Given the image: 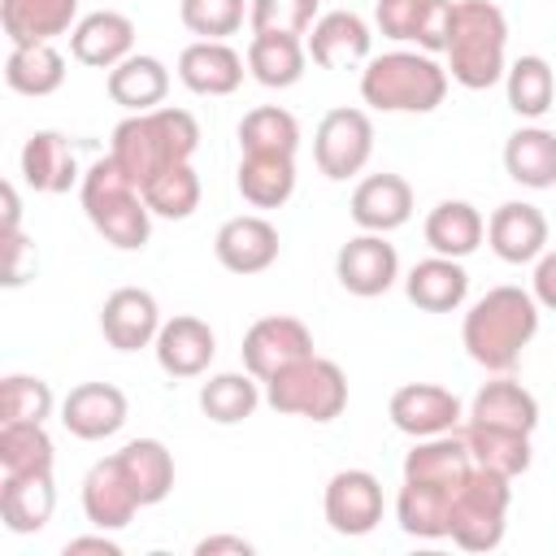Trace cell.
<instances>
[{
    "label": "cell",
    "mask_w": 556,
    "mask_h": 556,
    "mask_svg": "<svg viewBox=\"0 0 556 556\" xmlns=\"http://www.w3.org/2000/svg\"><path fill=\"white\" fill-rule=\"evenodd\" d=\"M56 395L35 374H4L0 378V421H48Z\"/></svg>",
    "instance_id": "obj_43"
},
{
    "label": "cell",
    "mask_w": 556,
    "mask_h": 556,
    "mask_svg": "<svg viewBox=\"0 0 556 556\" xmlns=\"http://www.w3.org/2000/svg\"><path fill=\"white\" fill-rule=\"evenodd\" d=\"M235 187L252 208H282L295 191V156H287V152H243Z\"/></svg>",
    "instance_id": "obj_30"
},
{
    "label": "cell",
    "mask_w": 556,
    "mask_h": 556,
    "mask_svg": "<svg viewBox=\"0 0 556 556\" xmlns=\"http://www.w3.org/2000/svg\"><path fill=\"white\" fill-rule=\"evenodd\" d=\"M243 56H248V74L274 91L295 87L304 78V65H308L304 35H252Z\"/></svg>",
    "instance_id": "obj_36"
},
{
    "label": "cell",
    "mask_w": 556,
    "mask_h": 556,
    "mask_svg": "<svg viewBox=\"0 0 556 556\" xmlns=\"http://www.w3.org/2000/svg\"><path fill=\"white\" fill-rule=\"evenodd\" d=\"M404 295L421 313H456L469 295V274L456 256H426L404 274Z\"/></svg>",
    "instance_id": "obj_26"
},
{
    "label": "cell",
    "mask_w": 556,
    "mask_h": 556,
    "mask_svg": "<svg viewBox=\"0 0 556 556\" xmlns=\"http://www.w3.org/2000/svg\"><path fill=\"white\" fill-rule=\"evenodd\" d=\"M321 0H252L248 26L252 35H308V26L321 17Z\"/></svg>",
    "instance_id": "obj_45"
},
{
    "label": "cell",
    "mask_w": 556,
    "mask_h": 556,
    "mask_svg": "<svg viewBox=\"0 0 556 556\" xmlns=\"http://www.w3.org/2000/svg\"><path fill=\"white\" fill-rule=\"evenodd\" d=\"M248 9H252V0H182L178 17L200 39H230V35H239Z\"/></svg>",
    "instance_id": "obj_44"
},
{
    "label": "cell",
    "mask_w": 556,
    "mask_h": 556,
    "mask_svg": "<svg viewBox=\"0 0 556 556\" xmlns=\"http://www.w3.org/2000/svg\"><path fill=\"white\" fill-rule=\"evenodd\" d=\"M113 456H117V465H122V473H126V482L143 508L161 504L174 491V456L161 439H130Z\"/></svg>",
    "instance_id": "obj_34"
},
{
    "label": "cell",
    "mask_w": 556,
    "mask_h": 556,
    "mask_svg": "<svg viewBox=\"0 0 556 556\" xmlns=\"http://www.w3.org/2000/svg\"><path fill=\"white\" fill-rule=\"evenodd\" d=\"M352 222L374 235H391L413 217V187L400 174H369L352 191Z\"/></svg>",
    "instance_id": "obj_23"
},
{
    "label": "cell",
    "mask_w": 556,
    "mask_h": 556,
    "mask_svg": "<svg viewBox=\"0 0 556 556\" xmlns=\"http://www.w3.org/2000/svg\"><path fill=\"white\" fill-rule=\"evenodd\" d=\"M452 495H456V486L404 478V486L395 495V521H400V530L413 534V539H447Z\"/></svg>",
    "instance_id": "obj_35"
},
{
    "label": "cell",
    "mask_w": 556,
    "mask_h": 556,
    "mask_svg": "<svg viewBox=\"0 0 556 556\" xmlns=\"http://www.w3.org/2000/svg\"><path fill=\"white\" fill-rule=\"evenodd\" d=\"M426 243L439 256H456L465 261L469 252H478V243L486 239V217L469 204V200H439L426 213Z\"/></svg>",
    "instance_id": "obj_32"
},
{
    "label": "cell",
    "mask_w": 556,
    "mask_h": 556,
    "mask_svg": "<svg viewBox=\"0 0 556 556\" xmlns=\"http://www.w3.org/2000/svg\"><path fill=\"white\" fill-rule=\"evenodd\" d=\"M486 243L504 265H534L547 252V217L526 200H504L486 217Z\"/></svg>",
    "instance_id": "obj_17"
},
{
    "label": "cell",
    "mask_w": 556,
    "mask_h": 556,
    "mask_svg": "<svg viewBox=\"0 0 556 556\" xmlns=\"http://www.w3.org/2000/svg\"><path fill=\"white\" fill-rule=\"evenodd\" d=\"M143 200H148L152 217L187 222L200 208V174L191 169V161L187 165H169L152 182H143Z\"/></svg>",
    "instance_id": "obj_42"
},
{
    "label": "cell",
    "mask_w": 556,
    "mask_h": 556,
    "mask_svg": "<svg viewBox=\"0 0 556 556\" xmlns=\"http://www.w3.org/2000/svg\"><path fill=\"white\" fill-rule=\"evenodd\" d=\"M300 148V122L282 104H261L239 122V152H287Z\"/></svg>",
    "instance_id": "obj_40"
},
{
    "label": "cell",
    "mask_w": 556,
    "mask_h": 556,
    "mask_svg": "<svg viewBox=\"0 0 556 556\" xmlns=\"http://www.w3.org/2000/svg\"><path fill=\"white\" fill-rule=\"evenodd\" d=\"M239 356H243V369L265 382V378H274L278 369H287V365L313 356V330H308L300 317H291V313L256 317V321L248 326V334H243Z\"/></svg>",
    "instance_id": "obj_9"
},
{
    "label": "cell",
    "mask_w": 556,
    "mask_h": 556,
    "mask_svg": "<svg viewBox=\"0 0 556 556\" xmlns=\"http://www.w3.org/2000/svg\"><path fill=\"white\" fill-rule=\"evenodd\" d=\"M104 87H109V100L122 104L126 113H148V109H161V100L169 96V70L161 56L130 52L109 70Z\"/></svg>",
    "instance_id": "obj_28"
},
{
    "label": "cell",
    "mask_w": 556,
    "mask_h": 556,
    "mask_svg": "<svg viewBox=\"0 0 556 556\" xmlns=\"http://www.w3.org/2000/svg\"><path fill=\"white\" fill-rule=\"evenodd\" d=\"M534 334H539V300L513 282L478 295L460 321V343L469 361L491 374H513Z\"/></svg>",
    "instance_id": "obj_1"
},
{
    "label": "cell",
    "mask_w": 556,
    "mask_h": 556,
    "mask_svg": "<svg viewBox=\"0 0 556 556\" xmlns=\"http://www.w3.org/2000/svg\"><path fill=\"white\" fill-rule=\"evenodd\" d=\"M261 387H265V382L252 378L248 369H243V374H213V378L200 387V413H204L208 421H217V426H239V421H248V417L256 413V404L265 400Z\"/></svg>",
    "instance_id": "obj_38"
},
{
    "label": "cell",
    "mask_w": 556,
    "mask_h": 556,
    "mask_svg": "<svg viewBox=\"0 0 556 556\" xmlns=\"http://www.w3.org/2000/svg\"><path fill=\"white\" fill-rule=\"evenodd\" d=\"M4 243V287H22L26 278H35V243L22 230L0 235Z\"/></svg>",
    "instance_id": "obj_46"
},
{
    "label": "cell",
    "mask_w": 556,
    "mask_h": 556,
    "mask_svg": "<svg viewBox=\"0 0 556 556\" xmlns=\"http://www.w3.org/2000/svg\"><path fill=\"white\" fill-rule=\"evenodd\" d=\"M152 352H156V365L169 378H200L217 356V334H213V326L204 317L178 313V317L161 321Z\"/></svg>",
    "instance_id": "obj_20"
},
{
    "label": "cell",
    "mask_w": 556,
    "mask_h": 556,
    "mask_svg": "<svg viewBox=\"0 0 556 556\" xmlns=\"http://www.w3.org/2000/svg\"><path fill=\"white\" fill-rule=\"evenodd\" d=\"M369 22L352 9H330L321 13L308 35H304V48L308 56L321 65V70H352V65H365L369 61Z\"/></svg>",
    "instance_id": "obj_18"
},
{
    "label": "cell",
    "mask_w": 556,
    "mask_h": 556,
    "mask_svg": "<svg viewBox=\"0 0 556 556\" xmlns=\"http://www.w3.org/2000/svg\"><path fill=\"white\" fill-rule=\"evenodd\" d=\"M56 452L43 421H0V469L4 473H39L52 469Z\"/></svg>",
    "instance_id": "obj_41"
},
{
    "label": "cell",
    "mask_w": 556,
    "mask_h": 556,
    "mask_svg": "<svg viewBox=\"0 0 556 556\" xmlns=\"http://www.w3.org/2000/svg\"><path fill=\"white\" fill-rule=\"evenodd\" d=\"M9 43H52L78 26V0H0Z\"/></svg>",
    "instance_id": "obj_27"
},
{
    "label": "cell",
    "mask_w": 556,
    "mask_h": 556,
    "mask_svg": "<svg viewBox=\"0 0 556 556\" xmlns=\"http://www.w3.org/2000/svg\"><path fill=\"white\" fill-rule=\"evenodd\" d=\"M456 434L465 439L473 465L495 469V473H504V478H521V473L530 469V460H534L530 434H521V430H504V426H486V421H469V417H465Z\"/></svg>",
    "instance_id": "obj_31"
},
{
    "label": "cell",
    "mask_w": 556,
    "mask_h": 556,
    "mask_svg": "<svg viewBox=\"0 0 556 556\" xmlns=\"http://www.w3.org/2000/svg\"><path fill=\"white\" fill-rule=\"evenodd\" d=\"M265 404L282 417L334 421L348 408V374L330 356H304L274 378H265Z\"/></svg>",
    "instance_id": "obj_7"
},
{
    "label": "cell",
    "mask_w": 556,
    "mask_h": 556,
    "mask_svg": "<svg viewBox=\"0 0 556 556\" xmlns=\"http://www.w3.org/2000/svg\"><path fill=\"white\" fill-rule=\"evenodd\" d=\"M469 421H486V426H504V430H521L534 434L539 426V400L508 374L482 382L469 400Z\"/></svg>",
    "instance_id": "obj_29"
},
{
    "label": "cell",
    "mask_w": 556,
    "mask_h": 556,
    "mask_svg": "<svg viewBox=\"0 0 556 556\" xmlns=\"http://www.w3.org/2000/svg\"><path fill=\"white\" fill-rule=\"evenodd\" d=\"M78 200L87 222L104 235V243L122 248V252H139L152 235V208L143 200V191L126 178V169L113 156H100L83 169L78 182Z\"/></svg>",
    "instance_id": "obj_4"
},
{
    "label": "cell",
    "mask_w": 556,
    "mask_h": 556,
    "mask_svg": "<svg viewBox=\"0 0 556 556\" xmlns=\"http://www.w3.org/2000/svg\"><path fill=\"white\" fill-rule=\"evenodd\" d=\"M504 91H508V109L517 117L539 122L547 109H556V74L543 56H517L504 70Z\"/></svg>",
    "instance_id": "obj_39"
},
{
    "label": "cell",
    "mask_w": 556,
    "mask_h": 556,
    "mask_svg": "<svg viewBox=\"0 0 556 556\" xmlns=\"http://www.w3.org/2000/svg\"><path fill=\"white\" fill-rule=\"evenodd\" d=\"M504 169L513 182L530 191L556 187V130L547 126H521L504 139Z\"/></svg>",
    "instance_id": "obj_33"
},
{
    "label": "cell",
    "mask_w": 556,
    "mask_h": 556,
    "mask_svg": "<svg viewBox=\"0 0 556 556\" xmlns=\"http://www.w3.org/2000/svg\"><path fill=\"white\" fill-rule=\"evenodd\" d=\"M334 278H339V287L348 295H361V300L387 295L395 287V278H400V252H395V243H387V235L361 230L339 248Z\"/></svg>",
    "instance_id": "obj_10"
},
{
    "label": "cell",
    "mask_w": 556,
    "mask_h": 556,
    "mask_svg": "<svg viewBox=\"0 0 556 556\" xmlns=\"http://www.w3.org/2000/svg\"><path fill=\"white\" fill-rule=\"evenodd\" d=\"M374 156V122L365 109H330L313 135V161L330 182L356 178Z\"/></svg>",
    "instance_id": "obj_8"
},
{
    "label": "cell",
    "mask_w": 556,
    "mask_h": 556,
    "mask_svg": "<svg viewBox=\"0 0 556 556\" xmlns=\"http://www.w3.org/2000/svg\"><path fill=\"white\" fill-rule=\"evenodd\" d=\"M387 417H391V426H395L400 434H408V439H430V434H452V430H460L465 408H460V400H456L447 387H439V382H404V387H395V395H391V404H387Z\"/></svg>",
    "instance_id": "obj_11"
},
{
    "label": "cell",
    "mask_w": 556,
    "mask_h": 556,
    "mask_svg": "<svg viewBox=\"0 0 556 556\" xmlns=\"http://www.w3.org/2000/svg\"><path fill=\"white\" fill-rule=\"evenodd\" d=\"M126 417H130V400L113 382H78L61 400V426L87 443L117 434L126 426Z\"/></svg>",
    "instance_id": "obj_15"
},
{
    "label": "cell",
    "mask_w": 556,
    "mask_h": 556,
    "mask_svg": "<svg viewBox=\"0 0 556 556\" xmlns=\"http://www.w3.org/2000/svg\"><path fill=\"white\" fill-rule=\"evenodd\" d=\"M278 248H282L278 226L269 217H261V213H239V217L222 222L217 235H213V252H217L222 269L243 274V278L248 274H265L278 261Z\"/></svg>",
    "instance_id": "obj_14"
},
{
    "label": "cell",
    "mask_w": 556,
    "mask_h": 556,
    "mask_svg": "<svg viewBox=\"0 0 556 556\" xmlns=\"http://www.w3.org/2000/svg\"><path fill=\"white\" fill-rule=\"evenodd\" d=\"M135 52V22L117 9H96L70 30V56L91 70H113Z\"/></svg>",
    "instance_id": "obj_21"
},
{
    "label": "cell",
    "mask_w": 556,
    "mask_h": 556,
    "mask_svg": "<svg viewBox=\"0 0 556 556\" xmlns=\"http://www.w3.org/2000/svg\"><path fill=\"white\" fill-rule=\"evenodd\" d=\"M4 83L17 96H52L65 83V56L56 43H13L4 61Z\"/></svg>",
    "instance_id": "obj_37"
},
{
    "label": "cell",
    "mask_w": 556,
    "mask_h": 556,
    "mask_svg": "<svg viewBox=\"0 0 556 556\" xmlns=\"http://www.w3.org/2000/svg\"><path fill=\"white\" fill-rule=\"evenodd\" d=\"M508 504H513V478L473 465L465 482L452 495L447 513V539L460 552H491L504 543L508 530Z\"/></svg>",
    "instance_id": "obj_6"
},
{
    "label": "cell",
    "mask_w": 556,
    "mask_h": 556,
    "mask_svg": "<svg viewBox=\"0 0 556 556\" xmlns=\"http://www.w3.org/2000/svg\"><path fill=\"white\" fill-rule=\"evenodd\" d=\"M248 74V56H239L226 39H191L178 52V83L195 96H235Z\"/></svg>",
    "instance_id": "obj_19"
},
{
    "label": "cell",
    "mask_w": 556,
    "mask_h": 556,
    "mask_svg": "<svg viewBox=\"0 0 556 556\" xmlns=\"http://www.w3.org/2000/svg\"><path fill=\"white\" fill-rule=\"evenodd\" d=\"M456 0H378L374 22L395 43H417V52H443L452 35Z\"/></svg>",
    "instance_id": "obj_12"
},
{
    "label": "cell",
    "mask_w": 556,
    "mask_h": 556,
    "mask_svg": "<svg viewBox=\"0 0 556 556\" xmlns=\"http://www.w3.org/2000/svg\"><path fill=\"white\" fill-rule=\"evenodd\" d=\"M78 552L122 556V543H117V539H109V530H100V534H78V539H70V543H65V556H78Z\"/></svg>",
    "instance_id": "obj_49"
},
{
    "label": "cell",
    "mask_w": 556,
    "mask_h": 556,
    "mask_svg": "<svg viewBox=\"0 0 556 556\" xmlns=\"http://www.w3.org/2000/svg\"><path fill=\"white\" fill-rule=\"evenodd\" d=\"M530 295L539 300V308L556 313V248H547V252L534 261V274H530Z\"/></svg>",
    "instance_id": "obj_47"
},
{
    "label": "cell",
    "mask_w": 556,
    "mask_h": 556,
    "mask_svg": "<svg viewBox=\"0 0 556 556\" xmlns=\"http://www.w3.org/2000/svg\"><path fill=\"white\" fill-rule=\"evenodd\" d=\"M447 78L486 91L504 78L508 70V17L500 13L495 0H456L452 13V35H447Z\"/></svg>",
    "instance_id": "obj_3"
},
{
    "label": "cell",
    "mask_w": 556,
    "mask_h": 556,
    "mask_svg": "<svg viewBox=\"0 0 556 556\" xmlns=\"http://www.w3.org/2000/svg\"><path fill=\"white\" fill-rule=\"evenodd\" d=\"M9 230H22V200H17V187L4 182V222H0V235Z\"/></svg>",
    "instance_id": "obj_50"
},
{
    "label": "cell",
    "mask_w": 556,
    "mask_h": 556,
    "mask_svg": "<svg viewBox=\"0 0 556 556\" xmlns=\"http://www.w3.org/2000/svg\"><path fill=\"white\" fill-rule=\"evenodd\" d=\"M22 178H26V187H35L43 195H61L74 182H83L70 139L61 130H35L22 143Z\"/></svg>",
    "instance_id": "obj_25"
},
{
    "label": "cell",
    "mask_w": 556,
    "mask_h": 556,
    "mask_svg": "<svg viewBox=\"0 0 556 556\" xmlns=\"http://www.w3.org/2000/svg\"><path fill=\"white\" fill-rule=\"evenodd\" d=\"M447 96V70L430 52H382L361 70V100L378 113H434Z\"/></svg>",
    "instance_id": "obj_5"
},
{
    "label": "cell",
    "mask_w": 556,
    "mask_h": 556,
    "mask_svg": "<svg viewBox=\"0 0 556 556\" xmlns=\"http://www.w3.org/2000/svg\"><path fill=\"white\" fill-rule=\"evenodd\" d=\"M139 508L143 504L135 500V491H130L117 456H104V460H96L87 469V478H83V517L96 530H109V534L113 530H126Z\"/></svg>",
    "instance_id": "obj_22"
},
{
    "label": "cell",
    "mask_w": 556,
    "mask_h": 556,
    "mask_svg": "<svg viewBox=\"0 0 556 556\" xmlns=\"http://www.w3.org/2000/svg\"><path fill=\"white\" fill-rule=\"evenodd\" d=\"M156 330H161V304L143 287H117L100 304V334L117 352L152 348L156 343Z\"/></svg>",
    "instance_id": "obj_16"
},
{
    "label": "cell",
    "mask_w": 556,
    "mask_h": 556,
    "mask_svg": "<svg viewBox=\"0 0 556 556\" xmlns=\"http://www.w3.org/2000/svg\"><path fill=\"white\" fill-rule=\"evenodd\" d=\"M326 521L343 539H361L382 521V482L369 469H339L326 482Z\"/></svg>",
    "instance_id": "obj_13"
},
{
    "label": "cell",
    "mask_w": 556,
    "mask_h": 556,
    "mask_svg": "<svg viewBox=\"0 0 556 556\" xmlns=\"http://www.w3.org/2000/svg\"><path fill=\"white\" fill-rule=\"evenodd\" d=\"M200 148V122L187 109L161 104L148 113H130L113 126V143L109 156L126 169V178L143 191V182H152L161 169L169 165H187Z\"/></svg>",
    "instance_id": "obj_2"
},
{
    "label": "cell",
    "mask_w": 556,
    "mask_h": 556,
    "mask_svg": "<svg viewBox=\"0 0 556 556\" xmlns=\"http://www.w3.org/2000/svg\"><path fill=\"white\" fill-rule=\"evenodd\" d=\"M56 513V486L52 469L39 473H4L0 482V517L13 534H39Z\"/></svg>",
    "instance_id": "obj_24"
},
{
    "label": "cell",
    "mask_w": 556,
    "mask_h": 556,
    "mask_svg": "<svg viewBox=\"0 0 556 556\" xmlns=\"http://www.w3.org/2000/svg\"><path fill=\"white\" fill-rule=\"evenodd\" d=\"M217 552H235V556H252L256 547L243 534H208L195 543V556H217Z\"/></svg>",
    "instance_id": "obj_48"
}]
</instances>
